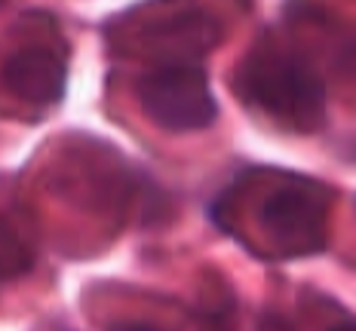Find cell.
Returning a JSON list of instances; mask_svg holds the SVG:
<instances>
[{"label": "cell", "mask_w": 356, "mask_h": 331, "mask_svg": "<svg viewBox=\"0 0 356 331\" xmlns=\"http://www.w3.org/2000/svg\"><path fill=\"white\" fill-rule=\"evenodd\" d=\"M258 175L261 178L252 172L240 181V187L258 203L252 221L261 242L255 248L270 257L316 255L325 246L332 190L307 175Z\"/></svg>", "instance_id": "1"}, {"label": "cell", "mask_w": 356, "mask_h": 331, "mask_svg": "<svg viewBox=\"0 0 356 331\" xmlns=\"http://www.w3.org/2000/svg\"><path fill=\"white\" fill-rule=\"evenodd\" d=\"M236 95L289 132H316L325 120V83L320 71L283 46L252 49L236 68Z\"/></svg>", "instance_id": "2"}, {"label": "cell", "mask_w": 356, "mask_h": 331, "mask_svg": "<svg viewBox=\"0 0 356 331\" xmlns=\"http://www.w3.org/2000/svg\"><path fill=\"white\" fill-rule=\"evenodd\" d=\"M138 101L166 132H200L218 117V101L206 71L191 62H169L147 71L138 83Z\"/></svg>", "instance_id": "3"}, {"label": "cell", "mask_w": 356, "mask_h": 331, "mask_svg": "<svg viewBox=\"0 0 356 331\" xmlns=\"http://www.w3.org/2000/svg\"><path fill=\"white\" fill-rule=\"evenodd\" d=\"M0 80L16 99L31 105H56L68 90V62L62 49L47 43H31L3 62Z\"/></svg>", "instance_id": "4"}, {"label": "cell", "mask_w": 356, "mask_h": 331, "mask_svg": "<svg viewBox=\"0 0 356 331\" xmlns=\"http://www.w3.org/2000/svg\"><path fill=\"white\" fill-rule=\"evenodd\" d=\"M31 264H34L31 246L22 239V233L10 224V221L0 218V282L28 273Z\"/></svg>", "instance_id": "5"}, {"label": "cell", "mask_w": 356, "mask_h": 331, "mask_svg": "<svg viewBox=\"0 0 356 331\" xmlns=\"http://www.w3.org/2000/svg\"><path fill=\"white\" fill-rule=\"evenodd\" d=\"M114 331H160L157 325H147V322H123L120 328H114Z\"/></svg>", "instance_id": "6"}, {"label": "cell", "mask_w": 356, "mask_h": 331, "mask_svg": "<svg viewBox=\"0 0 356 331\" xmlns=\"http://www.w3.org/2000/svg\"><path fill=\"white\" fill-rule=\"evenodd\" d=\"M332 331H356V328H353V322H338Z\"/></svg>", "instance_id": "7"}, {"label": "cell", "mask_w": 356, "mask_h": 331, "mask_svg": "<svg viewBox=\"0 0 356 331\" xmlns=\"http://www.w3.org/2000/svg\"><path fill=\"white\" fill-rule=\"evenodd\" d=\"M3 3H6V0H0V6H3Z\"/></svg>", "instance_id": "8"}]
</instances>
